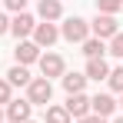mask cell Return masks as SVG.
<instances>
[{"label":"cell","mask_w":123,"mask_h":123,"mask_svg":"<svg viewBox=\"0 0 123 123\" xmlns=\"http://www.w3.org/2000/svg\"><path fill=\"white\" fill-rule=\"evenodd\" d=\"M33 27H37V23H33V17H30V13H17V17L10 20V30H13L17 37H27V33H33Z\"/></svg>","instance_id":"9"},{"label":"cell","mask_w":123,"mask_h":123,"mask_svg":"<svg viewBox=\"0 0 123 123\" xmlns=\"http://www.w3.org/2000/svg\"><path fill=\"white\" fill-rule=\"evenodd\" d=\"M93 33H97V40H103V37H117L120 30H117V20H113L110 13H97V20H93Z\"/></svg>","instance_id":"3"},{"label":"cell","mask_w":123,"mask_h":123,"mask_svg":"<svg viewBox=\"0 0 123 123\" xmlns=\"http://www.w3.org/2000/svg\"><path fill=\"white\" fill-rule=\"evenodd\" d=\"M40 17L47 23L57 20V17H60V0H40Z\"/></svg>","instance_id":"13"},{"label":"cell","mask_w":123,"mask_h":123,"mask_svg":"<svg viewBox=\"0 0 123 123\" xmlns=\"http://www.w3.org/2000/svg\"><path fill=\"white\" fill-rule=\"evenodd\" d=\"M27 123H33V120H27Z\"/></svg>","instance_id":"26"},{"label":"cell","mask_w":123,"mask_h":123,"mask_svg":"<svg viewBox=\"0 0 123 123\" xmlns=\"http://www.w3.org/2000/svg\"><path fill=\"white\" fill-rule=\"evenodd\" d=\"M80 123H103V117H83Z\"/></svg>","instance_id":"23"},{"label":"cell","mask_w":123,"mask_h":123,"mask_svg":"<svg viewBox=\"0 0 123 123\" xmlns=\"http://www.w3.org/2000/svg\"><path fill=\"white\" fill-rule=\"evenodd\" d=\"M30 106H33L30 100H10V103H7L10 123H27V120H30Z\"/></svg>","instance_id":"4"},{"label":"cell","mask_w":123,"mask_h":123,"mask_svg":"<svg viewBox=\"0 0 123 123\" xmlns=\"http://www.w3.org/2000/svg\"><path fill=\"white\" fill-rule=\"evenodd\" d=\"M110 53H113V57H123V33H117V37H113V43H110Z\"/></svg>","instance_id":"19"},{"label":"cell","mask_w":123,"mask_h":123,"mask_svg":"<svg viewBox=\"0 0 123 123\" xmlns=\"http://www.w3.org/2000/svg\"><path fill=\"white\" fill-rule=\"evenodd\" d=\"M103 40H83V53L90 57V60H97V57H103Z\"/></svg>","instance_id":"15"},{"label":"cell","mask_w":123,"mask_h":123,"mask_svg":"<svg viewBox=\"0 0 123 123\" xmlns=\"http://www.w3.org/2000/svg\"><path fill=\"white\" fill-rule=\"evenodd\" d=\"M7 30H10V20H7V17L0 13V33H7Z\"/></svg>","instance_id":"22"},{"label":"cell","mask_w":123,"mask_h":123,"mask_svg":"<svg viewBox=\"0 0 123 123\" xmlns=\"http://www.w3.org/2000/svg\"><path fill=\"white\" fill-rule=\"evenodd\" d=\"M90 110H93L97 117H110V113L117 110V100H113L110 93H97V97L90 100Z\"/></svg>","instance_id":"7"},{"label":"cell","mask_w":123,"mask_h":123,"mask_svg":"<svg viewBox=\"0 0 123 123\" xmlns=\"http://www.w3.org/2000/svg\"><path fill=\"white\" fill-rule=\"evenodd\" d=\"M83 83H86L83 73H67V77H63V90H67V93H83Z\"/></svg>","instance_id":"12"},{"label":"cell","mask_w":123,"mask_h":123,"mask_svg":"<svg viewBox=\"0 0 123 123\" xmlns=\"http://www.w3.org/2000/svg\"><path fill=\"white\" fill-rule=\"evenodd\" d=\"M86 77H90V80H106V77H110V67H106V60H103V57L90 60V63H86Z\"/></svg>","instance_id":"10"},{"label":"cell","mask_w":123,"mask_h":123,"mask_svg":"<svg viewBox=\"0 0 123 123\" xmlns=\"http://www.w3.org/2000/svg\"><path fill=\"white\" fill-rule=\"evenodd\" d=\"M10 10H17V13H23V7H27V0H3Z\"/></svg>","instance_id":"21"},{"label":"cell","mask_w":123,"mask_h":123,"mask_svg":"<svg viewBox=\"0 0 123 123\" xmlns=\"http://www.w3.org/2000/svg\"><path fill=\"white\" fill-rule=\"evenodd\" d=\"M33 37H37V47H50V43H57L60 30H57L53 23H37V27H33Z\"/></svg>","instance_id":"6"},{"label":"cell","mask_w":123,"mask_h":123,"mask_svg":"<svg viewBox=\"0 0 123 123\" xmlns=\"http://www.w3.org/2000/svg\"><path fill=\"white\" fill-rule=\"evenodd\" d=\"M0 120H3V113H0Z\"/></svg>","instance_id":"25"},{"label":"cell","mask_w":123,"mask_h":123,"mask_svg":"<svg viewBox=\"0 0 123 123\" xmlns=\"http://www.w3.org/2000/svg\"><path fill=\"white\" fill-rule=\"evenodd\" d=\"M113 123H123V117H120V120H113Z\"/></svg>","instance_id":"24"},{"label":"cell","mask_w":123,"mask_h":123,"mask_svg":"<svg viewBox=\"0 0 123 123\" xmlns=\"http://www.w3.org/2000/svg\"><path fill=\"white\" fill-rule=\"evenodd\" d=\"M47 123H70V113L63 106H50L47 110Z\"/></svg>","instance_id":"16"},{"label":"cell","mask_w":123,"mask_h":123,"mask_svg":"<svg viewBox=\"0 0 123 123\" xmlns=\"http://www.w3.org/2000/svg\"><path fill=\"white\" fill-rule=\"evenodd\" d=\"M40 70H43L47 80H50V77H60L63 73V60L57 57V53H47V57H40Z\"/></svg>","instance_id":"8"},{"label":"cell","mask_w":123,"mask_h":123,"mask_svg":"<svg viewBox=\"0 0 123 123\" xmlns=\"http://www.w3.org/2000/svg\"><path fill=\"white\" fill-rule=\"evenodd\" d=\"M106 80H110L113 90H120V93H123V67H120V70H110V77H106Z\"/></svg>","instance_id":"18"},{"label":"cell","mask_w":123,"mask_h":123,"mask_svg":"<svg viewBox=\"0 0 123 123\" xmlns=\"http://www.w3.org/2000/svg\"><path fill=\"white\" fill-rule=\"evenodd\" d=\"M70 117H77V120H83L86 113H90V100L83 97V93H70V100H67V106H63Z\"/></svg>","instance_id":"5"},{"label":"cell","mask_w":123,"mask_h":123,"mask_svg":"<svg viewBox=\"0 0 123 123\" xmlns=\"http://www.w3.org/2000/svg\"><path fill=\"white\" fill-rule=\"evenodd\" d=\"M86 33H90V27H86L80 17H70V20L63 23V37H67L70 43H83V40H86Z\"/></svg>","instance_id":"2"},{"label":"cell","mask_w":123,"mask_h":123,"mask_svg":"<svg viewBox=\"0 0 123 123\" xmlns=\"http://www.w3.org/2000/svg\"><path fill=\"white\" fill-rule=\"evenodd\" d=\"M13 53H17V63H20V67H23V63H33L37 57H40V53H37V43H27V40H23Z\"/></svg>","instance_id":"11"},{"label":"cell","mask_w":123,"mask_h":123,"mask_svg":"<svg viewBox=\"0 0 123 123\" xmlns=\"http://www.w3.org/2000/svg\"><path fill=\"white\" fill-rule=\"evenodd\" d=\"M120 7H123V0H97V10H100V13H110V17H113Z\"/></svg>","instance_id":"17"},{"label":"cell","mask_w":123,"mask_h":123,"mask_svg":"<svg viewBox=\"0 0 123 123\" xmlns=\"http://www.w3.org/2000/svg\"><path fill=\"white\" fill-rule=\"evenodd\" d=\"M27 86H30V103H50L53 86H50V80H47V77H37V80H30Z\"/></svg>","instance_id":"1"},{"label":"cell","mask_w":123,"mask_h":123,"mask_svg":"<svg viewBox=\"0 0 123 123\" xmlns=\"http://www.w3.org/2000/svg\"><path fill=\"white\" fill-rule=\"evenodd\" d=\"M0 103H10V83L0 80Z\"/></svg>","instance_id":"20"},{"label":"cell","mask_w":123,"mask_h":123,"mask_svg":"<svg viewBox=\"0 0 123 123\" xmlns=\"http://www.w3.org/2000/svg\"><path fill=\"white\" fill-rule=\"evenodd\" d=\"M7 77H10L13 86H27V83H30V73H27V67H20V63H17V67H10V73H7Z\"/></svg>","instance_id":"14"}]
</instances>
